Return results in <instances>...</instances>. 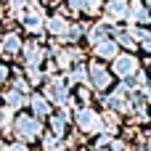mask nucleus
Returning a JSON list of instances; mask_svg holds the SVG:
<instances>
[{"label":"nucleus","instance_id":"8","mask_svg":"<svg viewBox=\"0 0 151 151\" xmlns=\"http://www.w3.org/2000/svg\"><path fill=\"white\" fill-rule=\"evenodd\" d=\"M3 48H5V50H19V48H21V42H19V37H16V35H8V37H5V42H3Z\"/></svg>","mask_w":151,"mask_h":151},{"label":"nucleus","instance_id":"1","mask_svg":"<svg viewBox=\"0 0 151 151\" xmlns=\"http://www.w3.org/2000/svg\"><path fill=\"white\" fill-rule=\"evenodd\" d=\"M77 122H80V127H82L85 133H98V130L104 127L101 117H98V114H93L90 109H82V111H77Z\"/></svg>","mask_w":151,"mask_h":151},{"label":"nucleus","instance_id":"2","mask_svg":"<svg viewBox=\"0 0 151 151\" xmlns=\"http://www.w3.org/2000/svg\"><path fill=\"white\" fill-rule=\"evenodd\" d=\"M16 125H19L16 130L21 133V138H35V135L40 133V122H37L35 117H27V114H24V117H19Z\"/></svg>","mask_w":151,"mask_h":151},{"label":"nucleus","instance_id":"6","mask_svg":"<svg viewBox=\"0 0 151 151\" xmlns=\"http://www.w3.org/2000/svg\"><path fill=\"white\" fill-rule=\"evenodd\" d=\"M45 27H48V32H53V35H66V29H69V24H66L61 16L48 19V21H45Z\"/></svg>","mask_w":151,"mask_h":151},{"label":"nucleus","instance_id":"10","mask_svg":"<svg viewBox=\"0 0 151 151\" xmlns=\"http://www.w3.org/2000/svg\"><path fill=\"white\" fill-rule=\"evenodd\" d=\"M149 149H151V135H149Z\"/></svg>","mask_w":151,"mask_h":151},{"label":"nucleus","instance_id":"4","mask_svg":"<svg viewBox=\"0 0 151 151\" xmlns=\"http://www.w3.org/2000/svg\"><path fill=\"white\" fill-rule=\"evenodd\" d=\"M90 77H93L96 88H106V85H109V74H106V69L98 66V64H90ZM93 82H90V85H93Z\"/></svg>","mask_w":151,"mask_h":151},{"label":"nucleus","instance_id":"5","mask_svg":"<svg viewBox=\"0 0 151 151\" xmlns=\"http://www.w3.org/2000/svg\"><path fill=\"white\" fill-rule=\"evenodd\" d=\"M133 69H138V64L130 58V56H122V58H117V64H114V72L119 74V77H125V74H130Z\"/></svg>","mask_w":151,"mask_h":151},{"label":"nucleus","instance_id":"3","mask_svg":"<svg viewBox=\"0 0 151 151\" xmlns=\"http://www.w3.org/2000/svg\"><path fill=\"white\" fill-rule=\"evenodd\" d=\"M106 13L114 16V19H127V0H109Z\"/></svg>","mask_w":151,"mask_h":151},{"label":"nucleus","instance_id":"9","mask_svg":"<svg viewBox=\"0 0 151 151\" xmlns=\"http://www.w3.org/2000/svg\"><path fill=\"white\" fill-rule=\"evenodd\" d=\"M5 74H8V66H0V85H3V80H5Z\"/></svg>","mask_w":151,"mask_h":151},{"label":"nucleus","instance_id":"7","mask_svg":"<svg viewBox=\"0 0 151 151\" xmlns=\"http://www.w3.org/2000/svg\"><path fill=\"white\" fill-rule=\"evenodd\" d=\"M104 0H80V8H85L88 13H98Z\"/></svg>","mask_w":151,"mask_h":151}]
</instances>
